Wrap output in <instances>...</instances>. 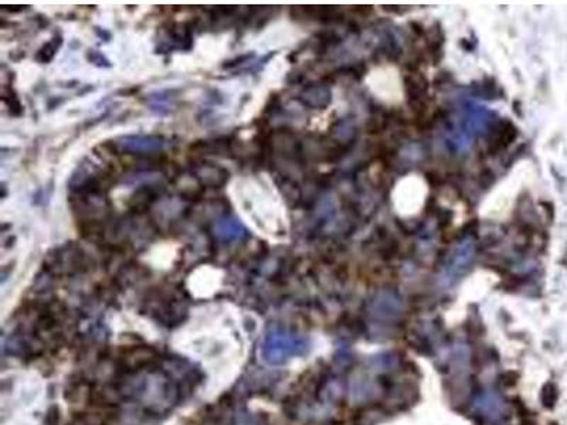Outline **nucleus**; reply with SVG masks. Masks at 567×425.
Instances as JSON below:
<instances>
[{
  "label": "nucleus",
  "instance_id": "obj_1",
  "mask_svg": "<svg viewBox=\"0 0 567 425\" xmlns=\"http://www.w3.org/2000/svg\"><path fill=\"white\" fill-rule=\"evenodd\" d=\"M115 146L127 154H152L165 146V139L156 135H128L116 139Z\"/></svg>",
  "mask_w": 567,
  "mask_h": 425
},
{
  "label": "nucleus",
  "instance_id": "obj_2",
  "mask_svg": "<svg viewBox=\"0 0 567 425\" xmlns=\"http://www.w3.org/2000/svg\"><path fill=\"white\" fill-rule=\"evenodd\" d=\"M193 176L202 186L220 187L227 183L229 172L213 163H203L193 169Z\"/></svg>",
  "mask_w": 567,
  "mask_h": 425
},
{
  "label": "nucleus",
  "instance_id": "obj_3",
  "mask_svg": "<svg viewBox=\"0 0 567 425\" xmlns=\"http://www.w3.org/2000/svg\"><path fill=\"white\" fill-rule=\"evenodd\" d=\"M214 236L223 242L241 241L249 236L243 224L234 217H223L214 222Z\"/></svg>",
  "mask_w": 567,
  "mask_h": 425
},
{
  "label": "nucleus",
  "instance_id": "obj_4",
  "mask_svg": "<svg viewBox=\"0 0 567 425\" xmlns=\"http://www.w3.org/2000/svg\"><path fill=\"white\" fill-rule=\"evenodd\" d=\"M516 135L517 131L512 122L505 121L504 123H501L488 142L489 155H497L498 152L504 151V149H506L515 141Z\"/></svg>",
  "mask_w": 567,
  "mask_h": 425
},
{
  "label": "nucleus",
  "instance_id": "obj_5",
  "mask_svg": "<svg viewBox=\"0 0 567 425\" xmlns=\"http://www.w3.org/2000/svg\"><path fill=\"white\" fill-rule=\"evenodd\" d=\"M404 85L410 105L424 101V96L427 95L429 90V83L420 72H409L404 79Z\"/></svg>",
  "mask_w": 567,
  "mask_h": 425
},
{
  "label": "nucleus",
  "instance_id": "obj_6",
  "mask_svg": "<svg viewBox=\"0 0 567 425\" xmlns=\"http://www.w3.org/2000/svg\"><path fill=\"white\" fill-rule=\"evenodd\" d=\"M387 125H389L387 116H384V115L372 116L371 119H369V122L366 123V132H367L369 135L382 134V132H384V129L387 128Z\"/></svg>",
  "mask_w": 567,
  "mask_h": 425
},
{
  "label": "nucleus",
  "instance_id": "obj_7",
  "mask_svg": "<svg viewBox=\"0 0 567 425\" xmlns=\"http://www.w3.org/2000/svg\"><path fill=\"white\" fill-rule=\"evenodd\" d=\"M60 44H61V40H59V39H53V41L47 43V44L40 50V52H39L37 60L41 61V63H48V61H50V60L54 57V54H56V52H57V48H59Z\"/></svg>",
  "mask_w": 567,
  "mask_h": 425
}]
</instances>
